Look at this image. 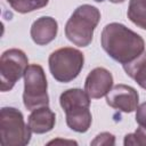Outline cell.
I'll use <instances>...</instances> for the list:
<instances>
[{"label": "cell", "instance_id": "cell-1", "mask_svg": "<svg viewBox=\"0 0 146 146\" xmlns=\"http://www.w3.org/2000/svg\"><path fill=\"white\" fill-rule=\"evenodd\" d=\"M100 43L106 54L122 65L133 62L145 51L144 39L121 23L107 24L102 31Z\"/></svg>", "mask_w": 146, "mask_h": 146}, {"label": "cell", "instance_id": "cell-2", "mask_svg": "<svg viewBox=\"0 0 146 146\" xmlns=\"http://www.w3.org/2000/svg\"><path fill=\"white\" fill-rule=\"evenodd\" d=\"M100 19V11L91 5L79 6L65 25L66 38L79 47H87L91 43L94 31Z\"/></svg>", "mask_w": 146, "mask_h": 146}, {"label": "cell", "instance_id": "cell-3", "mask_svg": "<svg viewBox=\"0 0 146 146\" xmlns=\"http://www.w3.org/2000/svg\"><path fill=\"white\" fill-rule=\"evenodd\" d=\"M31 129L22 112L6 106L0 111V141L2 146H25L31 140Z\"/></svg>", "mask_w": 146, "mask_h": 146}, {"label": "cell", "instance_id": "cell-4", "mask_svg": "<svg viewBox=\"0 0 146 146\" xmlns=\"http://www.w3.org/2000/svg\"><path fill=\"white\" fill-rule=\"evenodd\" d=\"M48 64L52 78L58 82L67 83L80 74L84 64V56L79 49L64 47L50 54Z\"/></svg>", "mask_w": 146, "mask_h": 146}, {"label": "cell", "instance_id": "cell-5", "mask_svg": "<svg viewBox=\"0 0 146 146\" xmlns=\"http://www.w3.org/2000/svg\"><path fill=\"white\" fill-rule=\"evenodd\" d=\"M48 83L46 73L41 65L31 64L24 73L23 103L29 111L48 106L49 96L47 92Z\"/></svg>", "mask_w": 146, "mask_h": 146}, {"label": "cell", "instance_id": "cell-6", "mask_svg": "<svg viewBox=\"0 0 146 146\" xmlns=\"http://www.w3.org/2000/svg\"><path fill=\"white\" fill-rule=\"evenodd\" d=\"M29 66V59L21 49L11 48L2 52L0 57V89L9 91L15 83L24 76Z\"/></svg>", "mask_w": 146, "mask_h": 146}, {"label": "cell", "instance_id": "cell-7", "mask_svg": "<svg viewBox=\"0 0 146 146\" xmlns=\"http://www.w3.org/2000/svg\"><path fill=\"white\" fill-rule=\"evenodd\" d=\"M106 103L112 108L124 113H131L137 110L139 95L137 90L127 84H116L106 95Z\"/></svg>", "mask_w": 146, "mask_h": 146}, {"label": "cell", "instance_id": "cell-8", "mask_svg": "<svg viewBox=\"0 0 146 146\" xmlns=\"http://www.w3.org/2000/svg\"><path fill=\"white\" fill-rule=\"evenodd\" d=\"M113 87V75L104 67H96L86 78L84 90L90 98L98 99L108 94Z\"/></svg>", "mask_w": 146, "mask_h": 146}, {"label": "cell", "instance_id": "cell-9", "mask_svg": "<svg viewBox=\"0 0 146 146\" xmlns=\"http://www.w3.org/2000/svg\"><path fill=\"white\" fill-rule=\"evenodd\" d=\"M58 24L55 18L50 16L39 17L31 26V38L38 46H46L50 43L57 35Z\"/></svg>", "mask_w": 146, "mask_h": 146}, {"label": "cell", "instance_id": "cell-10", "mask_svg": "<svg viewBox=\"0 0 146 146\" xmlns=\"http://www.w3.org/2000/svg\"><path fill=\"white\" fill-rule=\"evenodd\" d=\"M56 123V115L49 106H42L32 111L29 115L27 124L33 133L41 135L52 130Z\"/></svg>", "mask_w": 146, "mask_h": 146}, {"label": "cell", "instance_id": "cell-11", "mask_svg": "<svg viewBox=\"0 0 146 146\" xmlns=\"http://www.w3.org/2000/svg\"><path fill=\"white\" fill-rule=\"evenodd\" d=\"M59 104L65 113L90 107V96L86 92V90L79 88L67 89L60 95Z\"/></svg>", "mask_w": 146, "mask_h": 146}, {"label": "cell", "instance_id": "cell-12", "mask_svg": "<svg viewBox=\"0 0 146 146\" xmlns=\"http://www.w3.org/2000/svg\"><path fill=\"white\" fill-rule=\"evenodd\" d=\"M65 115H66V124L73 131L83 133L89 130L92 121V116L89 107L71 111L65 113Z\"/></svg>", "mask_w": 146, "mask_h": 146}, {"label": "cell", "instance_id": "cell-13", "mask_svg": "<svg viewBox=\"0 0 146 146\" xmlns=\"http://www.w3.org/2000/svg\"><path fill=\"white\" fill-rule=\"evenodd\" d=\"M123 70L139 87L146 89V50L133 62L123 65Z\"/></svg>", "mask_w": 146, "mask_h": 146}, {"label": "cell", "instance_id": "cell-14", "mask_svg": "<svg viewBox=\"0 0 146 146\" xmlns=\"http://www.w3.org/2000/svg\"><path fill=\"white\" fill-rule=\"evenodd\" d=\"M127 14L135 25L146 30V0H130Z\"/></svg>", "mask_w": 146, "mask_h": 146}, {"label": "cell", "instance_id": "cell-15", "mask_svg": "<svg viewBox=\"0 0 146 146\" xmlns=\"http://www.w3.org/2000/svg\"><path fill=\"white\" fill-rule=\"evenodd\" d=\"M7 2L15 11L26 14L46 7L49 0H7Z\"/></svg>", "mask_w": 146, "mask_h": 146}, {"label": "cell", "instance_id": "cell-16", "mask_svg": "<svg viewBox=\"0 0 146 146\" xmlns=\"http://www.w3.org/2000/svg\"><path fill=\"white\" fill-rule=\"evenodd\" d=\"M123 144L125 146H129V145L146 146V129L139 125V128H137V130L133 133L125 135Z\"/></svg>", "mask_w": 146, "mask_h": 146}, {"label": "cell", "instance_id": "cell-17", "mask_svg": "<svg viewBox=\"0 0 146 146\" xmlns=\"http://www.w3.org/2000/svg\"><path fill=\"white\" fill-rule=\"evenodd\" d=\"M91 145H98V146L115 145V137H114V135H112L110 132H102L95 137V139L91 141Z\"/></svg>", "mask_w": 146, "mask_h": 146}, {"label": "cell", "instance_id": "cell-18", "mask_svg": "<svg viewBox=\"0 0 146 146\" xmlns=\"http://www.w3.org/2000/svg\"><path fill=\"white\" fill-rule=\"evenodd\" d=\"M136 122L146 129V102L140 104L136 110Z\"/></svg>", "mask_w": 146, "mask_h": 146}, {"label": "cell", "instance_id": "cell-19", "mask_svg": "<svg viewBox=\"0 0 146 146\" xmlns=\"http://www.w3.org/2000/svg\"><path fill=\"white\" fill-rule=\"evenodd\" d=\"M57 143H71V144H76L75 141H67V140H64V141H63V140H52V141H50V143H49V145H50V144H57Z\"/></svg>", "mask_w": 146, "mask_h": 146}, {"label": "cell", "instance_id": "cell-20", "mask_svg": "<svg viewBox=\"0 0 146 146\" xmlns=\"http://www.w3.org/2000/svg\"><path fill=\"white\" fill-rule=\"evenodd\" d=\"M111 2H113V3H119V2H123V1H125V0H110Z\"/></svg>", "mask_w": 146, "mask_h": 146}]
</instances>
